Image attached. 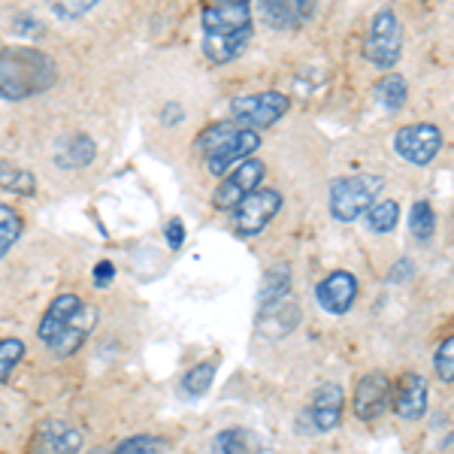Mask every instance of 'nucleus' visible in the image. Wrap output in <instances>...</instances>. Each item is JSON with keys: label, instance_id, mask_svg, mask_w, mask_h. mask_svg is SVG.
Returning <instances> with one entry per match:
<instances>
[{"label": "nucleus", "instance_id": "2f4dec72", "mask_svg": "<svg viewBox=\"0 0 454 454\" xmlns=\"http://www.w3.org/2000/svg\"><path fill=\"white\" fill-rule=\"evenodd\" d=\"M164 233H167V246H170L173 252H179V248L185 246V224H182L179 218H170Z\"/></svg>", "mask_w": 454, "mask_h": 454}, {"label": "nucleus", "instance_id": "7c9ffc66", "mask_svg": "<svg viewBox=\"0 0 454 454\" xmlns=\"http://www.w3.org/2000/svg\"><path fill=\"white\" fill-rule=\"evenodd\" d=\"M94 4H98V0H82V4H76V0H64V4H55L52 10H55L58 19L73 21V19H82L88 10H94Z\"/></svg>", "mask_w": 454, "mask_h": 454}, {"label": "nucleus", "instance_id": "39448f33", "mask_svg": "<svg viewBox=\"0 0 454 454\" xmlns=\"http://www.w3.org/2000/svg\"><path fill=\"white\" fill-rule=\"evenodd\" d=\"M442 130L436 128V124L430 121H421V124H403V128L394 134V152L409 160V164L415 167H424L430 164L439 152H442Z\"/></svg>", "mask_w": 454, "mask_h": 454}, {"label": "nucleus", "instance_id": "bb28decb", "mask_svg": "<svg viewBox=\"0 0 454 454\" xmlns=\"http://www.w3.org/2000/svg\"><path fill=\"white\" fill-rule=\"evenodd\" d=\"M212 379H215V364L203 361L182 376V391H185L188 397H203V394L212 387Z\"/></svg>", "mask_w": 454, "mask_h": 454}, {"label": "nucleus", "instance_id": "1a4fd4ad", "mask_svg": "<svg viewBox=\"0 0 454 454\" xmlns=\"http://www.w3.org/2000/svg\"><path fill=\"white\" fill-rule=\"evenodd\" d=\"M351 406H355V415L361 421H376L391 406V379L379 370L361 376L355 385V403Z\"/></svg>", "mask_w": 454, "mask_h": 454}, {"label": "nucleus", "instance_id": "473e14b6", "mask_svg": "<svg viewBox=\"0 0 454 454\" xmlns=\"http://www.w3.org/2000/svg\"><path fill=\"white\" fill-rule=\"evenodd\" d=\"M113 279H115V263L113 261H100L98 267H94V285H98V288H106Z\"/></svg>", "mask_w": 454, "mask_h": 454}, {"label": "nucleus", "instance_id": "c85d7f7f", "mask_svg": "<svg viewBox=\"0 0 454 454\" xmlns=\"http://www.w3.org/2000/svg\"><path fill=\"white\" fill-rule=\"evenodd\" d=\"M21 357H25V342L16 340V336L0 340V382H10L12 370L19 367Z\"/></svg>", "mask_w": 454, "mask_h": 454}, {"label": "nucleus", "instance_id": "423d86ee", "mask_svg": "<svg viewBox=\"0 0 454 454\" xmlns=\"http://www.w3.org/2000/svg\"><path fill=\"white\" fill-rule=\"evenodd\" d=\"M258 145H261V134L237 124V128H233L231 134H224L209 152H203V158H207V167L212 176H224V173H231L233 167H239L243 160L252 158L254 152H258Z\"/></svg>", "mask_w": 454, "mask_h": 454}, {"label": "nucleus", "instance_id": "c756f323", "mask_svg": "<svg viewBox=\"0 0 454 454\" xmlns=\"http://www.w3.org/2000/svg\"><path fill=\"white\" fill-rule=\"evenodd\" d=\"M434 367H436V376L442 379L445 385L454 382V340L451 336L439 342V348L434 355Z\"/></svg>", "mask_w": 454, "mask_h": 454}, {"label": "nucleus", "instance_id": "f3484780", "mask_svg": "<svg viewBox=\"0 0 454 454\" xmlns=\"http://www.w3.org/2000/svg\"><path fill=\"white\" fill-rule=\"evenodd\" d=\"M94 321H98V309H91V306H85L82 315H79L76 321L67 327V331H61L55 336L52 342H46V348L52 351L58 357H70L76 355L79 348H82V342L88 340V333H91Z\"/></svg>", "mask_w": 454, "mask_h": 454}, {"label": "nucleus", "instance_id": "4468645a", "mask_svg": "<svg viewBox=\"0 0 454 454\" xmlns=\"http://www.w3.org/2000/svg\"><path fill=\"white\" fill-rule=\"evenodd\" d=\"M82 309H85V303L79 300V294H58L52 300V306L46 309V315H43V321H40V340L52 342L58 333L67 331L73 321L82 315Z\"/></svg>", "mask_w": 454, "mask_h": 454}, {"label": "nucleus", "instance_id": "b1692460", "mask_svg": "<svg viewBox=\"0 0 454 454\" xmlns=\"http://www.w3.org/2000/svg\"><path fill=\"white\" fill-rule=\"evenodd\" d=\"M400 222V203L397 200H376L367 209V227L372 233H391Z\"/></svg>", "mask_w": 454, "mask_h": 454}, {"label": "nucleus", "instance_id": "f257e3e1", "mask_svg": "<svg viewBox=\"0 0 454 454\" xmlns=\"http://www.w3.org/2000/svg\"><path fill=\"white\" fill-rule=\"evenodd\" d=\"M58 67L40 49L10 46L0 49V98L4 100H27L55 85Z\"/></svg>", "mask_w": 454, "mask_h": 454}, {"label": "nucleus", "instance_id": "9b49d317", "mask_svg": "<svg viewBox=\"0 0 454 454\" xmlns=\"http://www.w3.org/2000/svg\"><path fill=\"white\" fill-rule=\"evenodd\" d=\"M427 379L421 372H403L397 385L391 387V406L403 421H419L427 415V397H430Z\"/></svg>", "mask_w": 454, "mask_h": 454}, {"label": "nucleus", "instance_id": "72a5a7b5", "mask_svg": "<svg viewBox=\"0 0 454 454\" xmlns=\"http://www.w3.org/2000/svg\"><path fill=\"white\" fill-rule=\"evenodd\" d=\"M182 119H185V109H182L179 104H173V100L164 106V113H160V124H167V128H173V124L182 121Z\"/></svg>", "mask_w": 454, "mask_h": 454}, {"label": "nucleus", "instance_id": "a878e982", "mask_svg": "<svg viewBox=\"0 0 454 454\" xmlns=\"http://www.w3.org/2000/svg\"><path fill=\"white\" fill-rule=\"evenodd\" d=\"M21 231H25V222H21L19 212L6 207V203H0V258L19 243Z\"/></svg>", "mask_w": 454, "mask_h": 454}, {"label": "nucleus", "instance_id": "f8f14e48", "mask_svg": "<svg viewBox=\"0 0 454 454\" xmlns=\"http://www.w3.org/2000/svg\"><path fill=\"white\" fill-rule=\"evenodd\" d=\"M315 300L325 312L331 315H346L357 300V279L348 270H333L331 276L318 282L315 288Z\"/></svg>", "mask_w": 454, "mask_h": 454}, {"label": "nucleus", "instance_id": "9d476101", "mask_svg": "<svg viewBox=\"0 0 454 454\" xmlns=\"http://www.w3.org/2000/svg\"><path fill=\"white\" fill-rule=\"evenodd\" d=\"M200 19H203V36H231L252 27V6L243 4V0L209 4Z\"/></svg>", "mask_w": 454, "mask_h": 454}, {"label": "nucleus", "instance_id": "393cba45", "mask_svg": "<svg viewBox=\"0 0 454 454\" xmlns=\"http://www.w3.org/2000/svg\"><path fill=\"white\" fill-rule=\"evenodd\" d=\"M409 231L419 243H427L436 233V212L427 200H419L412 209H409Z\"/></svg>", "mask_w": 454, "mask_h": 454}, {"label": "nucleus", "instance_id": "f03ea898", "mask_svg": "<svg viewBox=\"0 0 454 454\" xmlns=\"http://www.w3.org/2000/svg\"><path fill=\"white\" fill-rule=\"evenodd\" d=\"M385 182L372 173H357L346 176V179H336L331 185V215L336 222L351 224L376 203V194L382 192Z\"/></svg>", "mask_w": 454, "mask_h": 454}, {"label": "nucleus", "instance_id": "4be33fe9", "mask_svg": "<svg viewBox=\"0 0 454 454\" xmlns=\"http://www.w3.org/2000/svg\"><path fill=\"white\" fill-rule=\"evenodd\" d=\"M376 100L379 106L387 109V113H400L409 100V85L400 73H391V76H382V82L376 85Z\"/></svg>", "mask_w": 454, "mask_h": 454}, {"label": "nucleus", "instance_id": "7ed1b4c3", "mask_svg": "<svg viewBox=\"0 0 454 454\" xmlns=\"http://www.w3.org/2000/svg\"><path fill=\"white\" fill-rule=\"evenodd\" d=\"M403 52V25L394 10H379L370 21V34L364 43V55L372 67L391 70Z\"/></svg>", "mask_w": 454, "mask_h": 454}, {"label": "nucleus", "instance_id": "6ab92c4d", "mask_svg": "<svg viewBox=\"0 0 454 454\" xmlns=\"http://www.w3.org/2000/svg\"><path fill=\"white\" fill-rule=\"evenodd\" d=\"M94 155H98V145H94V140L88 134H73L67 137L61 145H58V167H64V170H82V167H88L94 160Z\"/></svg>", "mask_w": 454, "mask_h": 454}, {"label": "nucleus", "instance_id": "20e7f679", "mask_svg": "<svg viewBox=\"0 0 454 454\" xmlns=\"http://www.w3.org/2000/svg\"><path fill=\"white\" fill-rule=\"evenodd\" d=\"M291 109V100L279 91H263V94H246V98H233L231 100V115L239 128L246 130H263L273 128Z\"/></svg>", "mask_w": 454, "mask_h": 454}, {"label": "nucleus", "instance_id": "c9c22d12", "mask_svg": "<svg viewBox=\"0 0 454 454\" xmlns=\"http://www.w3.org/2000/svg\"><path fill=\"white\" fill-rule=\"evenodd\" d=\"M88 454H109V451H104V449H94V451H88Z\"/></svg>", "mask_w": 454, "mask_h": 454}, {"label": "nucleus", "instance_id": "6e6552de", "mask_svg": "<svg viewBox=\"0 0 454 454\" xmlns=\"http://www.w3.org/2000/svg\"><path fill=\"white\" fill-rule=\"evenodd\" d=\"M263 173H267V167H263V160H258V158H248L239 167H233V170L224 176L222 185H218L215 207L218 209H233L243 197L258 192L261 182H263Z\"/></svg>", "mask_w": 454, "mask_h": 454}, {"label": "nucleus", "instance_id": "0eeeda50", "mask_svg": "<svg viewBox=\"0 0 454 454\" xmlns=\"http://www.w3.org/2000/svg\"><path fill=\"white\" fill-rule=\"evenodd\" d=\"M279 209H282V194L273 192V188H258V192L243 197L233 207V227L243 237H254V233H261L263 227L273 222Z\"/></svg>", "mask_w": 454, "mask_h": 454}, {"label": "nucleus", "instance_id": "ddd939ff", "mask_svg": "<svg viewBox=\"0 0 454 454\" xmlns=\"http://www.w3.org/2000/svg\"><path fill=\"white\" fill-rule=\"evenodd\" d=\"M342 403H346V391H342L336 382H325V385L315 387V397H312V406H309L312 427L321 430V434L340 427Z\"/></svg>", "mask_w": 454, "mask_h": 454}, {"label": "nucleus", "instance_id": "412c9836", "mask_svg": "<svg viewBox=\"0 0 454 454\" xmlns=\"http://www.w3.org/2000/svg\"><path fill=\"white\" fill-rule=\"evenodd\" d=\"M212 451L215 454H261V439L246 427H231L212 439Z\"/></svg>", "mask_w": 454, "mask_h": 454}, {"label": "nucleus", "instance_id": "2eb2a0df", "mask_svg": "<svg viewBox=\"0 0 454 454\" xmlns=\"http://www.w3.org/2000/svg\"><path fill=\"white\" fill-rule=\"evenodd\" d=\"M315 12L312 0H263L261 16L276 31H288V27H300Z\"/></svg>", "mask_w": 454, "mask_h": 454}, {"label": "nucleus", "instance_id": "cd10ccee", "mask_svg": "<svg viewBox=\"0 0 454 454\" xmlns=\"http://www.w3.org/2000/svg\"><path fill=\"white\" fill-rule=\"evenodd\" d=\"M164 451H167V442L160 436L140 434V436L124 439V442L115 445V451H109V454H164Z\"/></svg>", "mask_w": 454, "mask_h": 454}, {"label": "nucleus", "instance_id": "f704fd0d", "mask_svg": "<svg viewBox=\"0 0 454 454\" xmlns=\"http://www.w3.org/2000/svg\"><path fill=\"white\" fill-rule=\"evenodd\" d=\"M391 282H406V279H412V261L409 258H403L397 261V267L391 270V276H387Z\"/></svg>", "mask_w": 454, "mask_h": 454}, {"label": "nucleus", "instance_id": "aec40b11", "mask_svg": "<svg viewBox=\"0 0 454 454\" xmlns=\"http://www.w3.org/2000/svg\"><path fill=\"white\" fill-rule=\"evenodd\" d=\"M288 294H291V270H288V263H276V267H270L267 273H263V282L258 291L261 309L282 303V300H288Z\"/></svg>", "mask_w": 454, "mask_h": 454}, {"label": "nucleus", "instance_id": "dca6fc26", "mask_svg": "<svg viewBox=\"0 0 454 454\" xmlns=\"http://www.w3.org/2000/svg\"><path fill=\"white\" fill-rule=\"evenodd\" d=\"M85 436L79 430L67 427L64 421L43 424L40 436H36V451L40 454H79Z\"/></svg>", "mask_w": 454, "mask_h": 454}, {"label": "nucleus", "instance_id": "5701e85b", "mask_svg": "<svg viewBox=\"0 0 454 454\" xmlns=\"http://www.w3.org/2000/svg\"><path fill=\"white\" fill-rule=\"evenodd\" d=\"M0 188L19 197H34L36 179L31 170H21V167L10 164V160H0Z\"/></svg>", "mask_w": 454, "mask_h": 454}, {"label": "nucleus", "instance_id": "a211bd4d", "mask_svg": "<svg viewBox=\"0 0 454 454\" xmlns=\"http://www.w3.org/2000/svg\"><path fill=\"white\" fill-rule=\"evenodd\" d=\"M252 43V27L231 36H203V55L209 64H231L248 49Z\"/></svg>", "mask_w": 454, "mask_h": 454}]
</instances>
